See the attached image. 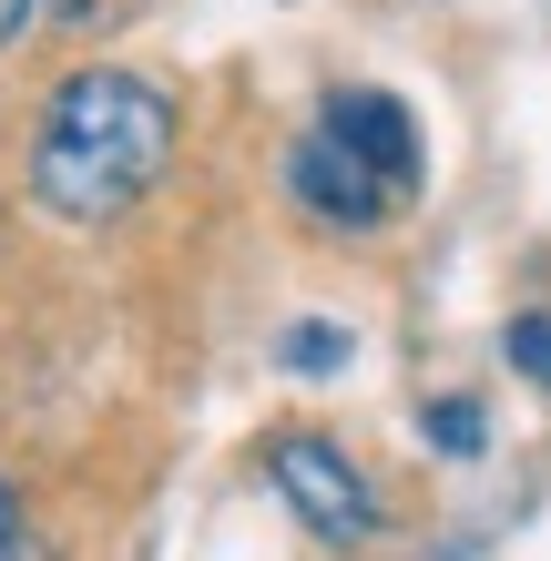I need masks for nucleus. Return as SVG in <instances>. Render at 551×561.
<instances>
[{
    "instance_id": "1",
    "label": "nucleus",
    "mask_w": 551,
    "mask_h": 561,
    "mask_svg": "<svg viewBox=\"0 0 551 561\" xmlns=\"http://www.w3.org/2000/svg\"><path fill=\"white\" fill-rule=\"evenodd\" d=\"M174 163V92L123 72V61H82L51 82L42 123H31V205L61 225H113L134 215Z\"/></svg>"
},
{
    "instance_id": "2",
    "label": "nucleus",
    "mask_w": 551,
    "mask_h": 561,
    "mask_svg": "<svg viewBox=\"0 0 551 561\" xmlns=\"http://www.w3.org/2000/svg\"><path fill=\"white\" fill-rule=\"evenodd\" d=\"M266 480L286 490V511L307 520L317 541H368L378 531V490L358 480V459H347L337 439H317V428H286V439L266 449Z\"/></svg>"
},
{
    "instance_id": "3",
    "label": "nucleus",
    "mask_w": 551,
    "mask_h": 561,
    "mask_svg": "<svg viewBox=\"0 0 551 561\" xmlns=\"http://www.w3.org/2000/svg\"><path fill=\"white\" fill-rule=\"evenodd\" d=\"M317 134H328L347 163H368L388 194H418V123H409V103H388V92L347 82V92H328V103H317Z\"/></svg>"
},
{
    "instance_id": "4",
    "label": "nucleus",
    "mask_w": 551,
    "mask_h": 561,
    "mask_svg": "<svg viewBox=\"0 0 551 561\" xmlns=\"http://www.w3.org/2000/svg\"><path fill=\"white\" fill-rule=\"evenodd\" d=\"M286 194H297L317 225H347V236H368V225L399 205V194H388L368 163H347L328 134H297V144H286Z\"/></svg>"
},
{
    "instance_id": "5",
    "label": "nucleus",
    "mask_w": 551,
    "mask_h": 561,
    "mask_svg": "<svg viewBox=\"0 0 551 561\" xmlns=\"http://www.w3.org/2000/svg\"><path fill=\"white\" fill-rule=\"evenodd\" d=\"M429 449L439 459H480V439H491V419H480V399H429Z\"/></svg>"
},
{
    "instance_id": "6",
    "label": "nucleus",
    "mask_w": 551,
    "mask_h": 561,
    "mask_svg": "<svg viewBox=\"0 0 551 561\" xmlns=\"http://www.w3.org/2000/svg\"><path fill=\"white\" fill-rule=\"evenodd\" d=\"M501 357H510L531 388H551V317H541V307H521V317L501 327Z\"/></svg>"
},
{
    "instance_id": "7",
    "label": "nucleus",
    "mask_w": 551,
    "mask_h": 561,
    "mask_svg": "<svg viewBox=\"0 0 551 561\" xmlns=\"http://www.w3.org/2000/svg\"><path fill=\"white\" fill-rule=\"evenodd\" d=\"M286 368H297V378H328V368H347V337H337L328 317H307L297 337H286Z\"/></svg>"
},
{
    "instance_id": "8",
    "label": "nucleus",
    "mask_w": 551,
    "mask_h": 561,
    "mask_svg": "<svg viewBox=\"0 0 551 561\" xmlns=\"http://www.w3.org/2000/svg\"><path fill=\"white\" fill-rule=\"evenodd\" d=\"M0 561H31V511H21L11 480H0Z\"/></svg>"
},
{
    "instance_id": "9",
    "label": "nucleus",
    "mask_w": 551,
    "mask_h": 561,
    "mask_svg": "<svg viewBox=\"0 0 551 561\" xmlns=\"http://www.w3.org/2000/svg\"><path fill=\"white\" fill-rule=\"evenodd\" d=\"M31 21H42V0H0V51H11V42H21Z\"/></svg>"
},
{
    "instance_id": "10",
    "label": "nucleus",
    "mask_w": 551,
    "mask_h": 561,
    "mask_svg": "<svg viewBox=\"0 0 551 561\" xmlns=\"http://www.w3.org/2000/svg\"><path fill=\"white\" fill-rule=\"evenodd\" d=\"M42 11H51V21H82V11H92V0H42Z\"/></svg>"
}]
</instances>
